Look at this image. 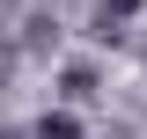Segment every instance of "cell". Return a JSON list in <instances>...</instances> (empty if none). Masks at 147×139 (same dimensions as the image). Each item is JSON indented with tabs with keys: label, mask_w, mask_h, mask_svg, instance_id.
Listing matches in <instances>:
<instances>
[{
	"label": "cell",
	"mask_w": 147,
	"mask_h": 139,
	"mask_svg": "<svg viewBox=\"0 0 147 139\" xmlns=\"http://www.w3.org/2000/svg\"><path fill=\"white\" fill-rule=\"evenodd\" d=\"M37 139H81V124H74V117H44V124H37Z\"/></svg>",
	"instance_id": "cell-1"
}]
</instances>
